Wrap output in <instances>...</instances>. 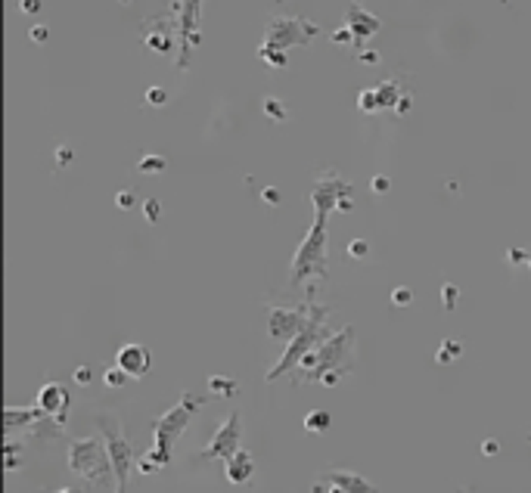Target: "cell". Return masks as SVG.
Wrapping results in <instances>:
<instances>
[{
	"label": "cell",
	"mask_w": 531,
	"mask_h": 493,
	"mask_svg": "<svg viewBox=\"0 0 531 493\" xmlns=\"http://www.w3.org/2000/svg\"><path fill=\"white\" fill-rule=\"evenodd\" d=\"M69 469L75 475L88 478L94 484H106L109 478H115V469H112L109 459V447L97 437H81V441L72 444L69 450Z\"/></svg>",
	"instance_id": "5"
},
{
	"label": "cell",
	"mask_w": 531,
	"mask_h": 493,
	"mask_svg": "<svg viewBox=\"0 0 531 493\" xmlns=\"http://www.w3.org/2000/svg\"><path fill=\"white\" fill-rule=\"evenodd\" d=\"M482 450H484V456H494V453H497V444H494V441H484Z\"/></svg>",
	"instance_id": "28"
},
{
	"label": "cell",
	"mask_w": 531,
	"mask_h": 493,
	"mask_svg": "<svg viewBox=\"0 0 531 493\" xmlns=\"http://www.w3.org/2000/svg\"><path fill=\"white\" fill-rule=\"evenodd\" d=\"M348 255H351V258H363V255H367V242H363V239L351 242V245H348Z\"/></svg>",
	"instance_id": "23"
},
{
	"label": "cell",
	"mask_w": 531,
	"mask_h": 493,
	"mask_svg": "<svg viewBox=\"0 0 531 493\" xmlns=\"http://www.w3.org/2000/svg\"><path fill=\"white\" fill-rule=\"evenodd\" d=\"M140 168H143V171H162V168H165V162H162V158L152 156V158H146V162H140Z\"/></svg>",
	"instance_id": "24"
},
{
	"label": "cell",
	"mask_w": 531,
	"mask_h": 493,
	"mask_svg": "<svg viewBox=\"0 0 531 493\" xmlns=\"http://www.w3.org/2000/svg\"><path fill=\"white\" fill-rule=\"evenodd\" d=\"M240 435H243L240 431V412H230L227 422L215 431L211 444L202 450V459H224V462H227V459L240 450Z\"/></svg>",
	"instance_id": "7"
},
{
	"label": "cell",
	"mask_w": 531,
	"mask_h": 493,
	"mask_svg": "<svg viewBox=\"0 0 531 493\" xmlns=\"http://www.w3.org/2000/svg\"><path fill=\"white\" fill-rule=\"evenodd\" d=\"M460 357V342H444L438 351V363H450V360Z\"/></svg>",
	"instance_id": "19"
},
{
	"label": "cell",
	"mask_w": 531,
	"mask_h": 493,
	"mask_svg": "<svg viewBox=\"0 0 531 493\" xmlns=\"http://www.w3.org/2000/svg\"><path fill=\"white\" fill-rule=\"evenodd\" d=\"M441 298H444V308H454V304H457V289H454V285H444Z\"/></svg>",
	"instance_id": "22"
},
{
	"label": "cell",
	"mask_w": 531,
	"mask_h": 493,
	"mask_svg": "<svg viewBox=\"0 0 531 493\" xmlns=\"http://www.w3.org/2000/svg\"><path fill=\"white\" fill-rule=\"evenodd\" d=\"M264 112H268V115L270 118H280V122H283V118H286V112H283V103H280V99H264Z\"/></svg>",
	"instance_id": "20"
},
{
	"label": "cell",
	"mask_w": 531,
	"mask_h": 493,
	"mask_svg": "<svg viewBox=\"0 0 531 493\" xmlns=\"http://www.w3.org/2000/svg\"><path fill=\"white\" fill-rule=\"evenodd\" d=\"M252 471H255V462H252V456L245 450H236L234 456L227 459V481L230 484H245L252 478Z\"/></svg>",
	"instance_id": "13"
},
{
	"label": "cell",
	"mask_w": 531,
	"mask_h": 493,
	"mask_svg": "<svg viewBox=\"0 0 531 493\" xmlns=\"http://www.w3.org/2000/svg\"><path fill=\"white\" fill-rule=\"evenodd\" d=\"M311 35H317V28L308 22H302V19H277V22L268 28V47L283 50V47H289V44H304Z\"/></svg>",
	"instance_id": "9"
},
{
	"label": "cell",
	"mask_w": 531,
	"mask_h": 493,
	"mask_svg": "<svg viewBox=\"0 0 531 493\" xmlns=\"http://www.w3.org/2000/svg\"><path fill=\"white\" fill-rule=\"evenodd\" d=\"M199 406H202V401L187 391V394L171 406L165 416L156 419V425H152V431H156V444H152V450L140 459V471L149 475V471H158V469H165V465H171V447H174V441L183 435V428L190 425V419H193V412L199 410Z\"/></svg>",
	"instance_id": "1"
},
{
	"label": "cell",
	"mask_w": 531,
	"mask_h": 493,
	"mask_svg": "<svg viewBox=\"0 0 531 493\" xmlns=\"http://www.w3.org/2000/svg\"><path fill=\"white\" fill-rule=\"evenodd\" d=\"M134 202V196H131V192H122V196H118V205H131Z\"/></svg>",
	"instance_id": "29"
},
{
	"label": "cell",
	"mask_w": 531,
	"mask_h": 493,
	"mask_svg": "<svg viewBox=\"0 0 531 493\" xmlns=\"http://www.w3.org/2000/svg\"><path fill=\"white\" fill-rule=\"evenodd\" d=\"M146 99H152V103H165V90H149V93H146Z\"/></svg>",
	"instance_id": "26"
},
{
	"label": "cell",
	"mask_w": 531,
	"mask_h": 493,
	"mask_svg": "<svg viewBox=\"0 0 531 493\" xmlns=\"http://www.w3.org/2000/svg\"><path fill=\"white\" fill-rule=\"evenodd\" d=\"M351 348H354V329L345 326L342 332H336V335H329L323 344H317V348L298 363V372H302L304 382H320L327 372H345Z\"/></svg>",
	"instance_id": "2"
},
{
	"label": "cell",
	"mask_w": 531,
	"mask_h": 493,
	"mask_svg": "<svg viewBox=\"0 0 531 493\" xmlns=\"http://www.w3.org/2000/svg\"><path fill=\"white\" fill-rule=\"evenodd\" d=\"M59 493H78V490H72V487H65V490H59Z\"/></svg>",
	"instance_id": "32"
},
{
	"label": "cell",
	"mask_w": 531,
	"mask_h": 493,
	"mask_svg": "<svg viewBox=\"0 0 531 493\" xmlns=\"http://www.w3.org/2000/svg\"><path fill=\"white\" fill-rule=\"evenodd\" d=\"M38 6H41V0H22V10L25 12H38Z\"/></svg>",
	"instance_id": "27"
},
{
	"label": "cell",
	"mask_w": 531,
	"mask_h": 493,
	"mask_svg": "<svg viewBox=\"0 0 531 493\" xmlns=\"http://www.w3.org/2000/svg\"><path fill=\"white\" fill-rule=\"evenodd\" d=\"M348 25H354L357 37H367V35H373V31L379 28V22H376L373 16H367V12H363L361 6H351V12H348Z\"/></svg>",
	"instance_id": "14"
},
{
	"label": "cell",
	"mask_w": 531,
	"mask_h": 493,
	"mask_svg": "<svg viewBox=\"0 0 531 493\" xmlns=\"http://www.w3.org/2000/svg\"><path fill=\"white\" fill-rule=\"evenodd\" d=\"M124 378H131V376L122 369V366H115V369H106V372H103V382L109 385V388H122Z\"/></svg>",
	"instance_id": "18"
},
{
	"label": "cell",
	"mask_w": 531,
	"mask_h": 493,
	"mask_svg": "<svg viewBox=\"0 0 531 493\" xmlns=\"http://www.w3.org/2000/svg\"><path fill=\"white\" fill-rule=\"evenodd\" d=\"M308 314H311V304L308 308H274L270 310V319H268V335L270 338H283V342H292V338L302 332V326L308 323Z\"/></svg>",
	"instance_id": "8"
},
{
	"label": "cell",
	"mask_w": 531,
	"mask_h": 493,
	"mask_svg": "<svg viewBox=\"0 0 531 493\" xmlns=\"http://www.w3.org/2000/svg\"><path fill=\"white\" fill-rule=\"evenodd\" d=\"M209 388L215 391V394H224V397H234V394H236V382H234V378L211 376V378H209Z\"/></svg>",
	"instance_id": "17"
},
{
	"label": "cell",
	"mask_w": 531,
	"mask_h": 493,
	"mask_svg": "<svg viewBox=\"0 0 531 493\" xmlns=\"http://www.w3.org/2000/svg\"><path fill=\"white\" fill-rule=\"evenodd\" d=\"M38 410H44L50 419H56L59 425L65 422V412H69V391L63 385L50 382L38 391Z\"/></svg>",
	"instance_id": "11"
},
{
	"label": "cell",
	"mask_w": 531,
	"mask_h": 493,
	"mask_svg": "<svg viewBox=\"0 0 531 493\" xmlns=\"http://www.w3.org/2000/svg\"><path fill=\"white\" fill-rule=\"evenodd\" d=\"M327 279V217L317 215L311 233L304 236V242L298 245L295 264H292V285L304 283V279Z\"/></svg>",
	"instance_id": "4"
},
{
	"label": "cell",
	"mask_w": 531,
	"mask_h": 493,
	"mask_svg": "<svg viewBox=\"0 0 531 493\" xmlns=\"http://www.w3.org/2000/svg\"><path fill=\"white\" fill-rule=\"evenodd\" d=\"M327 317H329V310H327V308H317V304H311L308 323H304V326H302V332H298V335L286 344V351H283L280 363L270 366V369H268V382H274V378L286 376L289 369H298V363H302V360L317 348V344L327 342V338H329V335H327Z\"/></svg>",
	"instance_id": "3"
},
{
	"label": "cell",
	"mask_w": 531,
	"mask_h": 493,
	"mask_svg": "<svg viewBox=\"0 0 531 493\" xmlns=\"http://www.w3.org/2000/svg\"><path fill=\"white\" fill-rule=\"evenodd\" d=\"M75 382L78 385H88L90 382V369H88V366H78V369H75Z\"/></svg>",
	"instance_id": "25"
},
{
	"label": "cell",
	"mask_w": 531,
	"mask_h": 493,
	"mask_svg": "<svg viewBox=\"0 0 531 493\" xmlns=\"http://www.w3.org/2000/svg\"><path fill=\"white\" fill-rule=\"evenodd\" d=\"M115 366H122L131 378H143L152 366V354H149V348H143V344H124V348H118V354H115Z\"/></svg>",
	"instance_id": "10"
},
{
	"label": "cell",
	"mask_w": 531,
	"mask_h": 493,
	"mask_svg": "<svg viewBox=\"0 0 531 493\" xmlns=\"http://www.w3.org/2000/svg\"><path fill=\"white\" fill-rule=\"evenodd\" d=\"M327 484H338V487L348 490V493H376V487L370 481H363V478L354 475V471H342V469L327 471Z\"/></svg>",
	"instance_id": "12"
},
{
	"label": "cell",
	"mask_w": 531,
	"mask_h": 493,
	"mask_svg": "<svg viewBox=\"0 0 531 493\" xmlns=\"http://www.w3.org/2000/svg\"><path fill=\"white\" fill-rule=\"evenodd\" d=\"M373 183H376V190H379V192H382V190H386V186H389V180H386V177H376V180H373Z\"/></svg>",
	"instance_id": "31"
},
{
	"label": "cell",
	"mask_w": 531,
	"mask_h": 493,
	"mask_svg": "<svg viewBox=\"0 0 531 493\" xmlns=\"http://www.w3.org/2000/svg\"><path fill=\"white\" fill-rule=\"evenodd\" d=\"M410 298H414V292H410V289H395V292H391V301L401 304V308H404V304H410Z\"/></svg>",
	"instance_id": "21"
},
{
	"label": "cell",
	"mask_w": 531,
	"mask_h": 493,
	"mask_svg": "<svg viewBox=\"0 0 531 493\" xmlns=\"http://www.w3.org/2000/svg\"><path fill=\"white\" fill-rule=\"evenodd\" d=\"M44 410H13V406H6L3 412V422L6 428H16V425H25V422H35L38 416H41Z\"/></svg>",
	"instance_id": "15"
},
{
	"label": "cell",
	"mask_w": 531,
	"mask_h": 493,
	"mask_svg": "<svg viewBox=\"0 0 531 493\" xmlns=\"http://www.w3.org/2000/svg\"><path fill=\"white\" fill-rule=\"evenodd\" d=\"M94 422L99 425L106 437V447H109V459H112V469H115V493H124L128 487V475H131V462H134V450H131L128 437L122 435L118 428V419L112 412H99L94 416Z\"/></svg>",
	"instance_id": "6"
},
{
	"label": "cell",
	"mask_w": 531,
	"mask_h": 493,
	"mask_svg": "<svg viewBox=\"0 0 531 493\" xmlns=\"http://www.w3.org/2000/svg\"><path fill=\"white\" fill-rule=\"evenodd\" d=\"M329 412H323V410H314V412H308L304 416V431H311V435H320V431H327L329 428Z\"/></svg>",
	"instance_id": "16"
},
{
	"label": "cell",
	"mask_w": 531,
	"mask_h": 493,
	"mask_svg": "<svg viewBox=\"0 0 531 493\" xmlns=\"http://www.w3.org/2000/svg\"><path fill=\"white\" fill-rule=\"evenodd\" d=\"M31 37H35V41H44V37H47V31H44V28H35V31H31Z\"/></svg>",
	"instance_id": "30"
}]
</instances>
